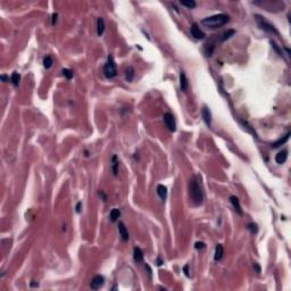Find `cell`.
Segmentation results:
<instances>
[{
    "label": "cell",
    "instance_id": "7a4b0ae2",
    "mask_svg": "<svg viewBox=\"0 0 291 291\" xmlns=\"http://www.w3.org/2000/svg\"><path fill=\"white\" fill-rule=\"evenodd\" d=\"M189 194H190L191 203L194 206H200L203 201V194L199 182L196 178H192L189 182Z\"/></svg>",
    "mask_w": 291,
    "mask_h": 291
},
{
    "label": "cell",
    "instance_id": "603a6c76",
    "mask_svg": "<svg viewBox=\"0 0 291 291\" xmlns=\"http://www.w3.org/2000/svg\"><path fill=\"white\" fill-rule=\"evenodd\" d=\"M53 58H51L50 56H46L43 59V66L46 69H49L53 66Z\"/></svg>",
    "mask_w": 291,
    "mask_h": 291
},
{
    "label": "cell",
    "instance_id": "52a82bcc",
    "mask_svg": "<svg viewBox=\"0 0 291 291\" xmlns=\"http://www.w3.org/2000/svg\"><path fill=\"white\" fill-rule=\"evenodd\" d=\"M190 32H191V35H192L194 39H197V40H203V39H205V37H206L205 33L200 30V28H199V25H198L197 23H193V24L191 25Z\"/></svg>",
    "mask_w": 291,
    "mask_h": 291
},
{
    "label": "cell",
    "instance_id": "ac0fdd59",
    "mask_svg": "<svg viewBox=\"0 0 291 291\" xmlns=\"http://www.w3.org/2000/svg\"><path fill=\"white\" fill-rule=\"evenodd\" d=\"M289 137H290V132L289 133H287V134L283 137V138H281V139H278L276 142H274V143L272 144V147H274V148H278V147H280V146H282V144H284L287 141L289 140Z\"/></svg>",
    "mask_w": 291,
    "mask_h": 291
},
{
    "label": "cell",
    "instance_id": "277c9868",
    "mask_svg": "<svg viewBox=\"0 0 291 291\" xmlns=\"http://www.w3.org/2000/svg\"><path fill=\"white\" fill-rule=\"evenodd\" d=\"M255 17H256L257 24H258V26H259L262 30H264L265 32H268V33H272V34L278 35V37L280 35L278 31L275 28V26L272 25L269 22H267L264 17H262L260 15H255Z\"/></svg>",
    "mask_w": 291,
    "mask_h": 291
},
{
    "label": "cell",
    "instance_id": "ffe728a7",
    "mask_svg": "<svg viewBox=\"0 0 291 291\" xmlns=\"http://www.w3.org/2000/svg\"><path fill=\"white\" fill-rule=\"evenodd\" d=\"M19 80H21V75H19L17 72H14L10 76V81H12V84L14 87H18L19 84Z\"/></svg>",
    "mask_w": 291,
    "mask_h": 291
},
{
    "label": "cell",
    "instance_id": "e0dca14e",
    "mask_svg": "<svg viewBox=\"0 0 291 291\" xmlns=\"http://www.w3.org/2000/svg\"><path fill=\"white\" fill-rule=\"evenodd\" d=\"M157 193H158V196H159V198L162 200H165L166 197H167V188H166L165 185L159 184L157 187Z\"/></svg>",
    "mask_w": 291,
    "mask_h": 291
},
{
    "label": "cell",
    "instance_id": "8992f818",
    "mask_svg": "<svg viewBox=\"0 0 291 291\" xmlns=\"http://www.w3.org/2000/svg\"><path fill=\"white\" fill-rule=\"evenodd\" d=\"M164 122H165L166 128H168L171 132H174L176 130V123L174 116L171 113H165L164 114Z\"/></svg>",
    "mask_w": 291,
    "mask_h": 291
},
{
    "label": "cell",
    "instance_id": "2e32d148",
    "mask_svg": "<svg viewBox=\"0 0 291 291\" xmlns=\"http://www.w3.org/2000/svg\"><path fill=\"white\" fill-rule=\"evenodd\" d=\"M223 253H224V249H223V246L222 244H217L215 248V253H214V259L216 260V262H218V260L222 259L223 257Z\"/></svg>",
    "mask_w": 291,
    "mask_h": 291
},
{
    "label": "cell",
    "instance_id": "9c48e42d",
    "mask_svg": "<svg viewBox=\"0 0 291 291\" xmlns=\"http://www.w3.org/2000/svg\"><path fill=\"white\" fill-rule=\"evenodd\" d=\"M118 232L119 235H121V239L123 241H128V238H130V234L128 232V228H125V224L123 222H118Z\"/></svg>",
    "mask_w": 291,
    "mask_h": 291
},
{
    "label": "cell",
    "instance_id": "44dd1931",
    "mask_svg": "<svg viewBox=\"0 0 291 291\" xmlns=\"http://www.w3.org/2000/svg\"><path fill=\"white\" fill-rule=\"evenodd\" d=\"M112 169H113L114 175H117V172H118V160H117V157L116 156L112 157Z\"/></svg>",
    "mask_w": 291,
    "mask_h": 291
},
{
    "label": "cell",
    "instance_id": "4316f807",
    "mask_svg": "<svg viewBox=\"0 0 291 291\" xmlns=\"http://www.w3.org/2000/svg\"><path fill=\"white\" fill-rule=\"evenodd\" d=\"M205 247H206V244H205V242H203V241H198V242L194 243V248H196L197 250H199V249H205Z\"/></svg>",
    "mask_w": 291,
    "mask_h": 291
},
{
    "label": "cell",
    "instance_id": "836d02e7",
    "mask_svg": "<svg viewBox=\"0 0 291 291\" xmlns=\"http://www.w3.org/2000/svg\"><path fill=\"white\" fill-rule=\"evenodd\" d=\"M163 264H164V262H163L162 259H160V258H158V259H157V265H158V266L163 265Z\"/></svg>",
    "mask_w": 291,
    "mask_h": 291
},
{
    "label": "cell",
    "instance_id": "7402d4cb",
    "mask_svg": "<svg viewBox=\"0 0 291 291\" xmlns=\"http://www.w3.org/2000/svg\"><path fill=\"white\" fill-rule=\"evenodd\" d=\"M125 76H126V80H128V82H131L132 80H133V76H134V69H133L132 66H128V68H126V71H125Z\"/></svg>",
    "mask_w": 291,
    "mask_h": 291
},
{
    "label": "cell",
    "instance_id": "f546056e",
    "mask_svg": "<svg viewBox=\"0 0 291 291\" xmlns=\"http://www.w3.org/2000/svg\"><path fill=\"white\" fill-rule=\"evenodd\" d=\"M81 203H78V205H76V213H80L81 212Z\"/></svg>",
    "mask_w": 291,
    "mask_h": 291
},
{
    "label": "cell",
    "instance_id": "1f68e13d",
    "mask_svg": "<svg viewBox=\"0 0 291 291\" xmlns=\"http://www.w3.org/2000/svg\"><path fill=\"white\" fill-rule=\"evenodd\" d=\"M146 268H147V271H148V275L151 276V269H150V267H149L148 264H146Z\"/></svg>",
    "mask_w": 291,
    "mask_h": 291
},
{
    "label": "cell",
    "instance_id": "f1b7e54d",
    "mask_svg": "<svg viewBox=\"0 0 291 291\" xmlns=\"http://www.w3.org/2000/svg\"><path fill=\"white\" fill-rule=\"evenodd\" d=\"M57 16H58L57 14H53V19H51V24H53V25H55V23H56Z\"/></svg>",
    "mask_w": 291,
    "mask_h": 291
},
{
    "label": "cell",
    "instance_id": "484cf974",
    "mask_svg": "<svg viewBox=\"0 0 291 291\" xmlns=\"http://www.w3.org/2000/svg\"><path fill=\"white\" fill-rule=\"evenodd\" d=\"M247 228L251 232V233H256L257 230H258V228H257V225L255 224V223H249V224L247 225Z\"/></svg>",
    "mask_w": 291,
    "mask_h": 291
},
{
    "label": "cell",
    "instance_id": "5bb4252c",
    "mask_svg": "<svg viewBox=\"0 0 291 291\" xmlns=\"http://www.w3.org/2000/svg\"><path fill=\"white\" fill-rule=\"evenodd\" d=\"M180 85H181V90L185 92L188 89V78H187V75L183 71L180 73Z\"/></svg>",
    "mask_w": 291,
    "mask_h": 291
},
{
    "label": "cell",
    "instance_id": "4dcf8cb0",
    "mask_svg": "<svg viewBox=\"0 0 291 291\" xmlns=\"http://www.w3.org/2000/svg\"><path fill=\"white\" fill-rule=\"evenodd\" d=\"M253 268L256 269L257 273H260V267L258 266V264H255V265H253Z\"/></svg>",
    "mask_w": 291,
    "mask_h": 291
},
{
    "label": "cell",
    "instance_id": "ba28073f",
    "mask_svg": "<svg viewBox=\"0 0 291 291\" xmlns=\"http://www.w3.org/2000/svg\"><path fill=\"white\" fill-rule=\"evenodd\" d=\"M103 284H105V278H103V275H96L92 280H91L90 288L92 289V290H98V289H100Z\"/></svg>",
    "mask_w": 291,
    "mask_h": 291
},
{
    "label": "cell",
    "instance_id": "d6986e66",
    "mask_svg": "<svg viewBox=\"0 0 291 291\" xmlns=\"http://www.w3.org/2000/svg\"><path fill=\"white\" fill-rule=\"evenodd\" d=\"M119 216H121L119 209L118 208H114V209H112V212H110V214H109V218L112 222H116V221L119 218Z\"/></svg>",
    "mask_w": 291,
    "mask_h": 291
},
{
    "label": "cell",
    "instance_id": "83f0119b",
    "mask_svg": "<svg viewBox=\"0 0 291 291\" xmlns=\"http://www.w3.org/2000/svg\"><path fill=\"white\" fill-rule=\"evenodd\" d=\"M98 193H99V196H100V197L103 198V201H106V200H107V197H106V194L103 193V191H99Z\"/></svg>",
    "mask_w": 291,
    "mask_h": 291
},
{
    "label": "cell",
    "instance_id": "9a60e30c",
    "mask_svg": "<svg viewBox=\"0 0 291 291\" xmlns=\"http://www.w3.org/2000/svg\"><path fill=\"white\" fill-rule=\"evenodd\" d=\"M103 31H105V21H103V17H98L97 19V34L99 37L103 34Z\"/></svg>",
    "mask_w": 291,
    "mask_h": 291
},
{
    "label": "cell",
    "instance_id": "7c38bea8",
    "mask_svg": "<svg viewBox=\"0 0 291 291\" xmlns=\"http://www.w3.org/2000/svg\"><path fill=\"white\" fill-rule=\"evenodd\" d=\"M288 158V151L287 150H282L280 153H278V155L275 156V162L280 165L285 163V160Z\"/></svg>",
    "mask_w": 291,
    "mask_h": 291
},
{
    "label": "cell",
    "instance_id": "30bf717a",
    "mask_svg": "<svg viewBox=\"0 0 291 291\" xmlns=\"http://www.w3.org/2000/svg\"><path fill=\"white\" fill-rule=\"evenodd\" d=\"M201 116H203V122L206 123V125L210 126V124H212V115H210L209 109L206 106H203V109H201Z\"/></svg>",
    "mask_w": 291,
    "mask_h": 291
},
{
    "label": "cell",
    "instance_id": "5b68a950",
    "mask_svg": "<svg viewBox=\"0 0 291 291\" xmlns=\"http://www.w3.org/2000/svg\"><path fill=\"white\" fill-rule=\"evenodd\" d=\"M117 73L116 69V64L114 62L113 56H108L107 58V63L103 66V74L107 78H113Z\"/></svg>",
    "mask_w": 291,
    "mask_h": 291
},
{
    "label": "cell",
    "instance_id": "cb8c5ba5",
    "mask_svg": "<svg viewBox=\"0 0 291 291\" xmlns=\"http://www.w3.org/2000/svg\"><path fill=\"white\" fill-rule=\"evenodd\" d=\"M182 5V6L187 7V8H189V9H193L194 7H196V1H193V0H189V1H181L180 3Z\"/></svg>",
    "mask_w": 291,
    "mask_h": 291
},
{
    "label": "cell",
    "instance_id": "d4e9b609",
    "mask_svg": "<svg viewBox=\"0 0 291 291\" xmlns=\"http://www.w3.org/2000/svg\"><path fill=\"white\" fill-rule=\"evenodd\" d=\"M62 73H63V75L65 76L67 80H71V78H73V72L68 68H63L62 69Z\"/></svg>",
    "mask_w": 291,
    "mask_h": 291
},
{
    "label": "cell",
    "instance_id": "d6a6232c",
    "mask_svg": "<svg viewBox=\"0 0 291 291\" xmlns=\"http://www.w3.org/2000/svg\"><path fill=\"white\" fill-rule=\"evenodd\" d=\"M184 272H185V275L189 278V276H190V274H189V271H188V265L184 266Z\"/></svg>",
    "mask_w": 291,
    "mask_h": 291
},
{
    "label": "cell",
    "instance_id": "3957f363",
    "mask_svg": "<svg viewBox=\"0 0 291 291\" xmlns=\"http://www.w3.org/2000/svg\"><path fill=\"white\" fill-rule=\"evenodd\" d=\"M253 3L257 6L264 7L268 12H280L284 8V3H282V1H256Z\"/></svg>",
    "mask_w": 291,
    "mask_h": 291
},
{
    "label": "cell",
    "instance_id": "4fadbf2b",
    "mask_svg": "<svg viewBox=\"0 0 291 291\" xmlns=\"http://www.w3.org/2000/svg\"><path fill=\"white\" fill-rule=\"evenodd\" d=\"M133 258L137 263H142L143 262V251L141 250L139 247H135L133 250Z\"/></svg>",
    "mask_w": 291,
    "mask_h": 291
},
{
    "label": "cell",
    "instance_id": "8fae6325",
    "mask_svg": "<svg viewBox=\"0 0 291 291\" xmlns=\"http://www.w3.org/2000/svg\"><path fill=\"white\" fill-rule=\"evenodd\" d=\"M230 201H231L232 206H233V208L235 209V212H237L239 215H242V208H241V206H240V201H239L238 197L231 196V197H230Z\"/></svg>",
    "mask_w": 291,
    "mask_h": 291
},
{
    "label": "cell",
    "instance_id": "6da1fadb",
    "mask_svg": "<svg viewBox=\"0 0 291 291\" xmlns=\"http://www.w3.org/2000/svg\"><path fill=\"white\" fill-rule=\"evenodd\" d=\"M230 21V16L225 15V14H218V15H213L209 17H205L201 19L200 24L203 26L210 30H215V28H222Z\"/></svg>",
    "mask_w": 291,
    "mask_h": 291
}]
</instances>
